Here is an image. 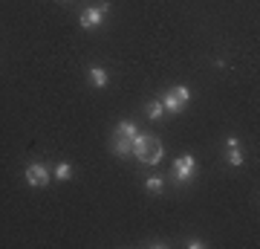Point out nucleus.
Instances as JSON below:
<instances>
[{
	"label": "nucleus",
	"mask_w": 260,
	"mask_h": 249,
	"mask_svg": "<svg viewBox=\"0 0 260 249\" xmlns=\"http://www.w3.org/2000/svg\"><path fill=\"white\" fill-rule=\"evenodd\" d=\"M130 148L139 157V162H145V165H159L162 157H165V145L153 133H136L133 142H130Z\"/></svg>",
	"instance_id": "obj_1"
},
{
	"label": "nucleus",
	"mask_w": 260,
	"mask_h": 249,
	"mask_svg": "<svg viewBox=\"0 0 260 249\" xmlns=\"http://www.w3.org/2000/svg\"><path fill=\"white\" fill-rule=\"evenodd\" d=\"M159 102H162L165 113H174V116H177V113H182V107L191 102V90H188V87H182V84H179V87H171V90H168Z\"/></svg>",
	"instance_id": "obj_2"
},
{
	"label": "nucleus",
	"mask_w": 260,
	"mask_h": 249,
	"mask_svg": "<svg viewBox=\"0 0 260 249\" xmlns=\"http://www.w3.org/2000/svg\"><path fill=\"white\" fill-rule=\"evenodd\" d=\"M107 12H110V3L102 0V3H95V6H90V9L81 12L78 23H81V29H99L104 23V15H107Z\"/></svg>",
	"instance_id": "obj_3"
},
{
	"label": "nucleus",
	"mask_w": 260,
	"mask_h": 249,
	"mask_svg": "<svg viewBox=\"0 0 260 249\" xmlns=\"http://www.w3.org/2000/svg\"><path fill=\"white\" fill-rule=\"evenodd\" d=\"M171 174H174V180H177L179 185H188L191 180H194V174H197V159L191 157V154L179 157L177 162H174V168H171Z\"/></svg>",
	"instance_id": "obj_4"
},
{
	"label": "nucleus",
	"mask_w": 260,
	"mask_h": 249,
	"mask_svg": "<svg viewBox=\"0 0 260 249\" xmlns=\"http://www.w3.org/2000/svg\"><path fill=\"white\" fill-rule=\"evenodd\" d=\"M23 180H26V185H32V188H44V185H49L47 165H41V162H29L26 171H23Z\"/></svg>",
	"instance_id": "obj_5"
},
{
	"label": "nucleus",
	"mask_w": 260,
	"mask_h": 249,
	"mask_svg": "<svg viewBox=\"0 0 260 249\" xmlns=\"http://www.w3.org/2000/svg\"><path fill=\"white\" fill-rule=\"evenodd\" d=\"M139 133V128H136V122H130V119H121L119 125H116V130H113V136H119V139H130L133 142V136Z\"/></svg>",
	"instance_id": "obj_6"
},
{
	"label": "nucleus",
	"mask_w": 260,
	"mask_h": 249,
	"mask_svg": "<svg viewBox=\"0 0 260 249\" xmlns=\"http://www.w3.org/2000/svg\"><path fill=\"white\" fill-rule=\"evenodd\" d=\"M87 78H90L93 87H107V70H104V67H90Z\"/></svg>",
	"instance_id": "obj_7"
},
{
	"label": "nucleus",
	"mask_w": 260,
	"mask_h": 249,
	"mask_svg": "<svg viewBox=\"0 0 260 249\" xmlns=\"http://www.w3.org/2000/svg\"><path fill=\"white\" fill-rule=\"evenodd\" d=\"M110 151H113V154H119V157H130V154H133V148H130V139H119V136H113Z\"/></svg>",
	"instance_id": "obj_8"
},
{
	"label": "nucleus",
	"mask_w": 260,
	"mask_h": 249,
	"mask_svg": "<svg viewBox=\"0 0 260 249\" xmlns=\"http://www.w3.org/2000/svg\"><path fill=\"white\" fill-rule=\"evenodd\" d=\"M55 180H61V183L73 180V165H70V162H58L55 165Z\"/></svg>",
	"instance_id": "obj_9"
},
{
	"label": "nucleus",
	"mask_w": 260,
	"mask_h": 249,
	"mask_svg": "<svg viewBox=\"0 0 260 249\" xmlns=\"http://www.w3.org/2000/svg\"><path fill=\"white\" fill-rule=\"evenodd\" d=\"M145 188H148V194H162L165 191V183H162V177H148Z\"/></svg>",
	"instance_id": "obj_10"
},
{
	"label": "nucleus",
	"mask_w": 260,
	"mask_h": 249,
	"mask_svg": "<svg viewBox=\"0 0 260 249\" xmlns=\"http://www.w3.org/2000/svg\"><path fill=\"white\" fill-rule=\"evenodd\" d=\"M225 157H229V162H232L234 168L243 165V154H240V145H234V148H225Z\"/></svg>",
	"instance_id": "obj_11"
},
{
	"label": "nucleus",
	"mask_w": 260,
	"mask_h": 249,
	"mask_svg": "<svg viewBox=\"0 0 260 249\" xmlns=\"http://www.w3.org/2000/svg\"><path fill=\"white\" fill-rule=\"evenodd\" d=\"M162 116H165V107H162V102H150L148 104V119H162Z\"/></svg>",
	"instance_id": "obj_12"
},
{
	"label": "nucleus",
	"mask_w": 260,
	"mask_h": 249,
	"mask_svg": "<svg viewBox=\"0 0 260 249\" xmlns=\"http://www.w3.org/2000/svg\"><path fill=\"white\" fill-rule=\"evenodd\" d=\"M234 145H240V139H237V136H229V139H225V148H234Z\"/></svg>",
	"instance_id": "obj_13"
}]
</instances>
